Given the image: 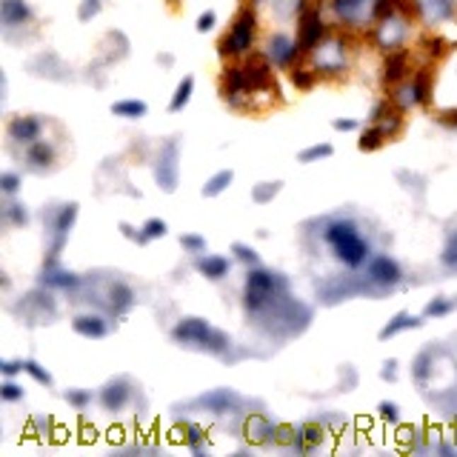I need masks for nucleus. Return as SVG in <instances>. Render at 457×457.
I'll return each instance as SVG.
<instances>
[{
  "label": "nucleus",
  "mask_w": 457,
  "mask_h": 457,
  "mask_svg": "<svg viewBox=\"0 0 457 457\" xmlns=\"http://www.w3.org/2000/svg\"><path fill=\"white\" fill-rule=\"evenodd\" d=\"M23 371L35 380V383H40V386H52V383H54L52 374L46 371V366H40L37 360H23Z\"/></svg>",
  "instance_id": "bb28decb"
},
{
  "label": "nucleus",
  "mask_w": 457,
  "mask_h": 457,
  "mask_svg": "<svg viewBox=\"0 0 457 457\" xmlns=\"http://www.w3.org/2000/svg\"><path fill=\"white\" fill-rule=\"evenodd\" d=\"M457 306V300L451 297V300H446V297H434L432 303H429V306H426V318H443V315H449L451 309Z\"/></svg>",
  "instance_id": "c85d7f7f"
},
{
  "label": "nucleus",
  "mask_w": 457,
  "mask_h": 457,
  "mask_svg": "<svg viewBox=\"0 0 457 457\" xmlns=\"http://www.w3.org/2000/svg\"><path fill=\"white\" fill-rule=\"evenodd\" d=\"M40 129H43V123L35 115H18L9 120V137L18 143H26V146L40 140Z\"/></svg>",
  "instance_id": "1a4fd4ad"
},
{
  "label": "nucleus",
  "mask_w": 457,
  "mask_h": 457,
  "mask_svg": "<svg viewBox=\"0 0 457 457\" xmlns=\"http://www.w3.org/2000/svg\"><path fill=\"white\" fill-rule=\"evenodd\" d=\"M74 220H78V203H63L57 212H54V220H52V228H54V249H52V260L57 258V252L63 249L69 232Z\"/></svg>",
  "instance_id": "0eeeda50"
},
{
  "label": "nucleus",
  "mask_w": 457,
  "mask_h": 457,
  "mask_svg": "<svg viewBox=\"0 0 457 457\" xmlns=\"http://www.w3.org/2000/svg\"><path fill=\"white\" fill-rule=\"evenodd\" d=\"M0 371H4V377H15L23 371V360H4L0 363Z\"/></svg>",
  "instance_id": "c03bdc74"
},
{
  "label": "nucleus",
  "mask_w": 457,
  "mask_h": 457,
  "mask_svg": "<svg viewBox=\"0 0 457 457\" xmlns=\"http://www.w3.org/2000/svg\"><path fill=\"white\" fill-rule=\"evenodd\" d=\"M158 186L163 192H175L178 189V140H169L161 155H158V169H155Z\"/></svg>",
  "instance_id": "39448f33"
},
{
  "label": "nucleus",
  "mask_w": 457,
  "mask_h": 457,
  "mask_svg": "<svg viewBox=\"0 0 457 457\" xmlns=\"http://www.w3.org/2000/svg\"><path fill=\"white\" fill-rule=\"evenodd\" d=\"M440 123H443V126H451V129H454V126H457V109H451V112L440 115Z\"/></svg>",
  "instance_id": "09e8293b"
},
{
  "label": "nucleus",
  "mask_w": 457,
  "mask_h": 457,
  "mask_svg": "<svg viewBox=\"0 0 457 457\" xmlns=\"http://www.w3.org/2000/svg\"><path fill=\"white\" fill-rule=\"evenodd\" d=\"M214 12H203L200 18H197V32H209V29H214Z\"/></svg>",
  "instance_id": "a18cd8bd"
},
{
  "label": "nucleus",
  "mask_w": 457,
  "mask_h": 457,
  "mask_svg": "<svg viewBox=\"0 0 457 457\" xmlns=\"http://www.w3.org/2000/svg\"><path fill=\"white\" fill-rule=\"evenodd\" d=\"M323 32H326V26H323L320 15L318 12H306V15H303V23H300V40L297 43L303 49H318Z\"/></svg>",
  "instance_id": "f8f14e48"
},
{
  "label": "nucleus",
  "mask_w": 457,
  "mask_h": 457,
  "mask_svg": "<svg viewBox=\"0 0 457 457\" xmlns=\"http://www.w3.org/2000/svg\"><path fill=\"white\" fill-rule=\"evenodd\" d=\"M294 54H297V43H294L291 37L274 35V37L269 40V60H272L274 66H289V63L294 60Z\"/></svg>",
  "instance_id": "4468645a"
},
{
  "label": "nucleus",
  "mask_w": 457,
  "mask_h": 457,
  "mask_svg": "<svg viewBox=\"0 0 457 457\" xmlns=\"http://www.w3.org/2000/svg\"><path fill=\"white\" fill-rule=\"evenodd\" d=\"M283 189V183L280 180H266V183H258L255 189H252V200L255 203H269L277 192Z\"/></svg>",
  "instance_id": "a878e982"
},
{
  "label": "nucleus",
  "mask_w": 457,
  "mask_h": 457,
  "mask_svg": "<svg viewBox=\"0 0 457 457\" xmlns=\"http://www.w3.org/2000/svg\"><path fill=\"white\" fill-rule=\"evenodd\" d=\"M29 6H26V0H4L0 4V18H4L6 26H21L29 21Z\"/></svg>",
  "instance_id": "a211bd4d"
},
{
  "label": "nucleus",
  "mask_w": 457,
  "mask_h": 457,
  "mask_svg": "<svg viewBox=\"0 0 457 457\" xmlns=\"http://www.w3.org/2000/svg\"><path fill=\"white\" fill-rule=\"evenodd\" d=\"M232 252H235V258H238L241 263H246V266H260V258H258V252H255L252 246H246V243H235V246H232Z\"/></svg>",
  "instance_id": "2f4dec72"
},
{
  "label": "nucleus",
  "mask_w": 457,
  "mask_h": 457,
  "mask_svg": "<svg viewBox=\"0 0 457 457\" xmlns=\"http://www.w3.org/2000/svg\"><path fill=\"white\" fill-rule=\"evenodd\" d=\"M0 398H4L6 403H18V400H23V398H26V392L15 383L12 377H6V380H4V386H0Z\"/></svg>",
  "instance_id": "7c9ffc66"
},
{
  "label": "nucleus",
  "mask_w": 457,
  "mask_h": 457,
  "mask_svg": "<svg viewBox=\"0 0 457 457\" xmlns=\"http://www.w3.org/2000/svg\"><path fill=\"white\" fill-rule=\"evenodd\" d=\"M0 189H4L6 195H15L21 189V178L15 172H4V175H0Z\"/></svg>",
  "instance_id": "a19ab883"
},
{
  "label": "nucleus",
  "mask_w": 457,
  "mask_h": 457,
  "mask_svg": "<svg viewBox=\"0 0 457 457\" xmlns=\"http://www.w3.org/2000/svg\"><path fill=\"white\" fill-rule=\"evenodd\" d=\"M403 71H406V54L398 52V54H392L386 60V81H400Z\"/></svg>",
  "instance_id": "c756f323"
},
{
  "label": "nucleus",
  "mask_w": 457,
  "mask_h": 457,
  "mask_svg": "<svg viewBox=\"0 0 457 457\" xmlns=\"http://www.w3.org/2000/svg\"><path fill=\"white\" fill-rule=\"evenodd\" d=\"M183 440L192 446V449H200V443L206 440V432L200 429V426H195V423H189L186 426V434H183Z\"/></svg>",
  "instance_id": "58836bf2"
},
{
  "label": "nucleus",
  "mask_w": 457,
  "mask_h": 457,
  "mask_svg": "<svg viewBox=\"0 0 457 457\" xmlns=\"http://www.w3.org/2000/svg\"><path fill=\"white\" fill-rule=\"evenodd\" d=\"M291 83L297 86V89H312V83H315V78L306 71V69H294L291 71Z\"/></svg>",
  "instance_id": "ea45409f"
},
{
  "label": "nucleus",
  "mask_w": 457,
  "mask_h": 457,
  "mask_svg": "<svg viewBox=\"0 0 457 457\" xmlns=\"http://www.w3.org/2000/svg\"><path fill=\"white\" fill-rule=\"evenodd\" d=\"M109 306H112L115 315H126V312L134 306V291H132V286L115 283V286L109 289Z\"/></svg>",
  "instance_id": "f3484780"
},
{
  "label": "nucleus",
  "mask_w": 457,
  "mask_h": 457,
  "mask_svg": "<svg viewBox=\"0 0 457 457\" xmlns=\"http://www.w3.org/2000/svg\"><path fill=\"white\" fill-rule=\"evenodd\" d=\"M383 140H386V132H383V126H371L360 140H357V146L363 149V151H374V149H380L383 146Z\"/></svg>",
  "instance_id": "393cba45"
},
{
  "label": "nucleus",
  "mask_w": 457,
  "mask_h": 457,
  "mask_svg": "<svg viewBox=\"0 0 457 457\" xmlns=\"http://www.w3.org/2000/svg\"><path fill=\"white\" fill-rule=\"evenodd\" d=\"M192 92H195V78H192V74H186V78L178 83L175 95H172L169 109H172V112H183V109L189 106V100H192Z\"/></svg>",
  "instance_id": "5701e85b"
},
{
  "label": "nucleus",
  "mask_w": 457,
  "mask_h": 457,
  "mask_svg": "<svg viewBox=\"0 0 457 457\" xmlns=\"http://www.w3.org/2000/svg\"><path fill=\"white\" fill-rule=\"evenodd\" d=\"M172 4H175V0H172Z\"/></svg>",
  "instance_id": "3c124183"
},
{
  "label": "nucleus",
  "mask_w": 457,
  "mask_h": 457,
  "mask_svg": "<svg viewBox=\"0 0 457 457\" xmlns=\"http://www.w3.org/2000/svg\"><path fill=\"white\" fill-rule=\"evenodd\" d=\"M78 283H81L78 274L63 272V269H46L43 272V286H49V289H74Z\"/></svg>",
  "instance_id": "412c9836"
},
{
  "label": "nucleus",
  "mask_w": 457,
  "mask_h": 457,
  "mask_svg": "<svg viewBox=\"0 0 457 457\" xmlns=\"http://www.w3.org/2000/svg\"><path fill=\"white\" fill-rule=\"evenodd\" d=\"M377 15V0H335V12L337 18H343L346 23H360L369 15Z\"/></svg>",
  "instance_id": "9d476101"
},
{
  "label": "nucleus",
  "mask_w": 457,
  "mask_h": 457,
  "mask_svg": "<svg viewBox=\"0 0 457 457\" xmlns=\"http://www.w3.org/2000/svg\"><path fill=\"white\" fill-rule=\"evenodd\" d=\"M200 403L209 409V412H214V415H226L228 409H232L235 403H238V398L228 392V389H214V392H209V395H203L200 398Z\"/></svg>",
  "instance_id": "6ab92c4d"
},
{
  "label": "nucleus",
  "mask_w": 457,
  "mask_h": 457,
  "mask_svg": "<svg viewBox=\"0 0 457 457\" xmlns=\"http://www.w3.org/2000/svg\"><path fill=\"white\" fill-rule=\"evenodd\" d=\"M143 232H146V238H149V241L166 238V235H169V223H166L163 217H149V220L143 223Z\"/></svg>",
  "instance_id": "cd10ccee"
},
{
  "label": "nucleus",
  "mask_w": 457,
  "mask_h": 457,
  "mask_svg": "<svg viewBox=\"0 0 457 457\" xmlns=\"http://www.w3.org/2000/svg\"><path fill=\"white\" fill-rule=\"evenodd\" d=\"M129 400H132V383H129L126 377L109 380V383L100 389V406L106 412H120Z\"/></svg>",
  "instance_id": "6e6552de"
},
{
  "label": "nucleus",
  "mask_w": 457,
  "mask_h": 457,
  "mask_svg": "<svg viewBox=\"0 0 457 457\" xmlns=\"http://www.w3.org/2000/svg\"><path fill=\"white\" fill-rule=\"evenodd\" d=\"M277 289H286V280L277 277L274 272L263 269V266H249L246 272V291H243V303L249 312H260L266 309L272 297L277 294Z\"/></svg>",
  "instance_id": "f03ea898"
},
{
  "label": "nucleus",
  "mask_w": 457,
  "mask_h": 457,
  "mask_svg": "<svg viewBox=\"0 0 457 457\" xmlns=\"http://www.w3.org/2000/svg\"><path fill=\"white\" fill-rule=\"evenodd\" d=\"M255 43V12L246 9L241 12L238 23L232 26L223 40H220V54H241V52H249Z\"/></svg>",
  "instance_id": "7ed1b4c3"
},
{
  "label": "nucleus",
  "mask_w": 457,
  "mask_h": 457,
  "mask_svg": "<svg viewBox=\"0 0 457 457\" xmlns=\"http://www.w3.org/2000/svg\"><path fill=\"white\" fill-rule=\"evenodd\" d=\"M426 49H429V54H440L443 52V40L440 37H429L426 40Z\"/></svg>",
  "instance_id": "de8ad7c7"
},
{
  "label": "nucleus",
  "mask_w": 457,
  "mask_h": 457,
  "mask_svg": "<svg viewBox=\"0 0 457 457\" xmlns=\"http://www.w3.org/2000/svg\"><path fill=\"white\" fill-rule=\"evenodd\" d=\"M71 329L74 335H81L86 340H103L109 335V323L100 315H78L71 320Z\"/></svg>",
  "instance_id": "9b49d317"
},
{
  "label": "nucleus",
  "mask_w": 457,
  "mask_h": 457,
  "mask_svg": "<svg viewBox=\"0 0 457 457\" xmlns=\"http://www.w3.org/2000/svg\"><path fill=\"white\" fill-rule=\"evenodd\" d=\"M26 161L32 169H49L54 163V149L46 140H35L26 146Z\"/></svg>",
  "instance_id": "dca6fc26"
},
{
  "label": "nucleus",
  "mask_w": 457,
  "mask_h": 457,
  "mask_svg": "<svg viewBox=\"0 0 457 457\" xmlns=\"http://www.w3.org/2000/svg\"><path fill=\"white\" fill-rule=\"evenodd\" d=\"M377 412H380V417H383V420H389V423H395V420L400 417V409H398V403H380V406H377Z\"/></svg>",
  "instance_id": "37998d69"
},
{
  "label": "nucleus",
  "mask_w": 457,
  "mask_h": 457,
  "mask_svg": "<svg viewBox=\"0 0 457 457\" xmlns=\"http://www.w3.org/2000/svg\"><path fill=\"white\" fill-rule=\"evenodd\" d=\"M66 400L74 406V409H86L92 403V392L89 389H69L66 392Z\"/></svg>",
  "instance_id": "72a5a7b5"
},
{
  "label": "nucleus",
  "mask_w": 457,
  "mask_h": 457,
  "mask_svg": "<svg viewBox=\"0 0 457 457\" xmlns=\"http://www.w3.org/2000/svg\"><path fill=\"white\" fill-rule=\"evenodd\" d=\"M423 326V320L420 318H415L412 312H398L383 329H380V340H389V337H395V335H400V332H409V329H420Z\"/></svg>",
  "instance_id": "2eb2a0df"
},
{
  "label": "nucleus",
  "mask_w": 457,
  "mask_h": 457,
  "mask_svg": "<svg viewBox=\"0 0 457 457\" xmlns=\"http://www.w3.org/2000/svg\"><path fill=\"white\" fill-rule=\"evenodd\" d=\"M326 243L332 246L335 258L349 266V269H360L366 260H369V241L360 235V228L352 223V220H332L323 232Z\"/></svg>",
  "instance_id": "f257e3e1"
},
{
  "label": "nucleus",
  "mask_w": 457,
  "mask_h": 457,
  "mask_svg": "<svg viewBox=\"0 0 457 457\" xmlns=\"http://www.w3.org/2000/svg\"><path fill=\"white\" fill-rule=\"evenodd\" d=\"M146 112H149V106H146L143 100H134V98H129V100H117V103L112 106V115L126 117V120H140V117H146Z\"/></svg>",
  "instance_id": "4be33fe9"
},
{
  "label": "nucleus",
  "mask_w": 457,
  "mask_h": 457,
  "mask_svg": "<svg viewBox=\"0 0 457 457\" xmlns=\"http://www.w3.org/2000/svg\"><path fill=\"white\" fill-rule=\"evenodd\" d=\"M332 155H335L332 143H315L309 149H303L300 155H297V161L300 163H315V161H323V158H332Z\"/></svg>",
  "instance_id": "b1692460"
},
{
  "label": "nucleus",
  "mask_w": 457,
  "mask_h": 457,
  "mask_svg": "<svg viewBox=\"0 0 457 457\" xmlns=\"http://www.w3.org/2000/svg\"><path fill=\"white\" fill-rule=\"evenodd\" d=\"M395 366H398V363H395V360H389V363H386V369H383V377H395Z\"/></svg>",
  "instance_id": "8fccbe9b"
},
{
  "label": "nucleus",
  "mask_w": 457,
  "mask_h": 457,
  "mask_svg": "<svg viewBox=\"0 0 457 457\" xmlns=\"http://www.w3.org/2000/svg\"><path fill=\"white\" fill-rule=\"evenodd\" d=\"M120 235H123V238H129L132 243H140V246H146V243H149V238H146V232H143V226H140V228H134L132 223H120Z\"/></svg>",
  "instance_id": "c9c22d12"
},
{
  "label": "nucleus",
  "mask_w": 457,
  "mask_h": 457,
  "mask_svg": "<svg viewBox=\"0 0 457 457\" xmlns=\"http://www.w3.org/2000/svg\"><path fill=\"white\" fill-rule=\"evenodd\" d=\"M6 217H9L15 226H26V223H29V212H26V206L18 203V200L6 206Z\"/></svg>",
  "instance_id": "f704fd0d"
},
{
  "label": "nucleus",
  "mask_w": 457,
  "mask_h": 457,
  "mask_svg": "<svg viewBox=\"0 0 457 457\" xmlns=\"http://www.w3.org/2000/svg\"><path fill=\"white\" fill-rule=\"evenodd\" d=\"M195 269H197L206 280H223L228 272H232V260L223 258V255H206V258H197Z\"/></svg>",
  "instance_id": "ddd939ff"
},
{
  "label": "nucleus",
  "mask_w": 457,
  "mask_h": 457,
  "mask_svg": "<svg viewBox=\"0 0 457 457\" xmlns=\"http://www.w3.org/2000/svg\"><path fill=\"white\" fill-rule=\"evenodd\" d=\"M429 360H432V354L429 352H423L417 360H415V369H412V374L420 380V383H423V380L429 377Z\"/></svg>",
  "instance_id": "79ce46f5"
},
{
  "label": "nucleus",
  "mask_w": 457,
  "mask_h": 457,
  "mask_svg": "<svg viewBox=\"0 0 457 457\" xmlns=\"http://www.w3.org/2000/svg\"><path fill=\"white\" fill-rule=\"evenodd\" d=\"M180 246L186 252H192V255H200V252H206V238L203 235H183L180 238Z\"/></svg>",
  "instance_id": "e433bc0d"
},
{
  "label": "nucleus",
  "mask_w": 457,
  "mask_h": 457,
  "mask_svg": "<svg viewBox=\"0 0 457 457\" xmlns=\"http://www.w3.org/2000/svg\"><path fill=\"white\" fill-rule=\"evenodd\" d=\"M232 180H235V172H232V169H220V172H214V175L203 183V197H220L228 186H232Z\"/></svg>",
  "instance_id": "aec40b11"
},
{
  "label": "nucleus",
  "mask_w": 457,
  "mask_h": 457,
  "mask_svg": "<svg viewBox=\"0 0 457 457\" xmlns=\"http://www.w3.org/2000/svg\"><path fill=\"white\" fill-rule=\"evenodd\" d=\"M320 437H323V432L318 426H306V429L297 432V440H306V443H303V449H312L315 443H320Z\"/></svg>",
  "instance_id": "4c0bfd02"
},
{
  "label": "nucleus",
  "mask_w": 457,
  "mask_h": 457,
  "mask_svg": "<svg viewBox=\"0 0 457 457\" xmlns=\"http://www.w3.org/2000/svg\"><path fill=\"white\" fill-rule=\"evenodd\" d=\"M332 126H335L337 132H354V129H357V120H352V117H337Z\"/></svg>",
  "instance_id": "49530a36"
},
{
  "label": "nucleus",
  "mask_w": 457,
  "mask_h": 457,
  "mask_svg": "<svg viewBox=\"0 0 457 457\" xmlns=\"http://www.w3.org/2000/svg\"><path fill=\"white\" fill-rule=\"evenodd\" d=\"M366 274H369L371 283L383 286V289H392V286H398V283L403 280V272H400L398 260H392L389 255H377V258H371Z\"/></svg>",
  "instance_id": "423d86ee"
},
{
  "label": "nucleus",
  "mask_w": 457,
  "mask_h": 457,
  "mask_svg": "<svg viewBox=\"0 0 457 457\" xmlns=\"http://www.w3.org/2000/svg\"><path fill=\"white\" fill-rule=\"evenodd\" d=\"M212 335H214V329H212L203 318H183V320H178V323H175V329H172L175 343H183V346H200V349H206V346H209Z\"/></svg>",
  "instance_id": "20e7f679"
},
{
  "label": "nucleus",
  "mask_w": 457,
  "mask_h": 457,
  "mask_svg": "<svg viewBox=\"0 0 457 457\" xmlns=\"http://www.w3.org/2000/svg\"><path fill=\"white\" fill-rule=\"evenodd\" d=\"M440 263H443L446 269H457V232L449 238V243H446V249H443V255H440Z\"/></svg>",
  "instance_id": "473e14b6"
}]
</instances>
